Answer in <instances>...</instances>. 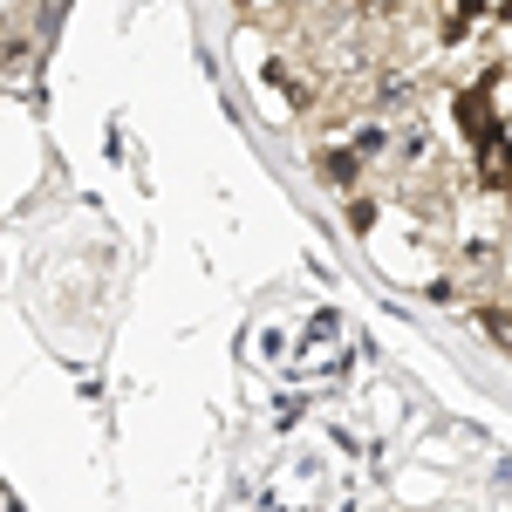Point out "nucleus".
<instances>
[{
	"label": "nucleus",
	"instance_id": "f257e3e1",
	"mask_svg": "<svg viewBox=\"0 0 512 512\" xmlns=\"http://www.w3.org/2000/svg\"><path fill=\"white\" fill-rule=\"evenodd\" d=\"M21 7H28V0H0V48L14 41V21H21Z\"/></svg>",
	"mask_w": 512,
	"mask_h": 512
}]
</instances>
